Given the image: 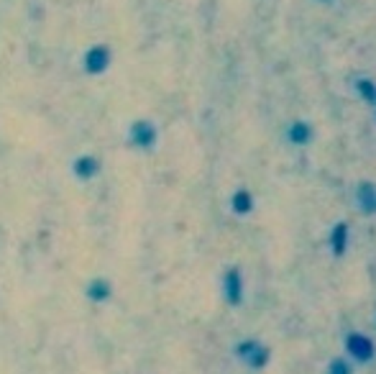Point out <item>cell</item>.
<instances>
[{"instance_id":"1","label":"cell","mask_w":376,"mask_h":374,"mask_svg":"<svg viewBox=\"0 0 376 374\" xmlns=\"http://www.w3.org/2000/svg\"><path fill=\"white\" fill-rule=\"evenodd\" d=\"M346 354L348 359H353L356 364H368L376 356V346L366 334L353 331V334L346 336Z\"/></svg>"},{"instance_id":"2","label":"cell","mask_w":376,"mask_h":374,"mask_svg":"<svg viewBox=\"0 0 376 374\" xmlns=\"http://www.w3.org/2000/svg\"><path fill=\"white\" fill-rule=\"evenodd\" d=\"M238 356H241L251 369H264V366L269 364L271 351L264 344H259V341H243V344L238 346Z\"/></svg>"},{"instance_id":"3","label":"cell","mask_w":376,"mask_h":374,"mask_svg":"<svg viewBox=\"0 0 376 374\" xmlns=\"http://www.w3.org/2000/svg\"><path fill=\"white\" fill-rule=\"evenodd\" d=\"M356 205L364 216H376V182H358L356 187Z\"/></svg>"},{"instance_id":"4","label":"cell","mask_w":376,"mask_h":374,"mask_svg":"<svg viewBox=\"0 0 376 374\" xmlns=\"http://www.w3.org/2000/svg\"><path fill=\"white\" fill-rule=\"evenodd\" d=\"M223 290H225V300L231 306H238L243 300V279H241V272L233 266L225 272V282H223Z\"/></svg>"},{"instance_id":"5","label":"cell","mask_w":376,"mask_h":374,"mask_svg":"<svg viewBox=\"0 0 376 374\" xmlns=\"http://www.w3.org/2000/svg\"><path fill=\"white\" fill-rule=\"evenodd\" d=\"M287 138L294 147H308L310 141H312V126H310L308 121H294L287 128Z\"/></svg>"},{"instance_id":"6","label":"cell","mask_w":376,"mask_h":374,"mask_svg":"<svg viewBox=\"0 0 376 374\" xmlns=\"http://www.w3.org/2000/svg\"><path fill=\"white\" fill-rule=\"evenodd\" d=\"M348 249V223H336L330 228V251L336 256H343Z\"/></svg>"},{"instance_id":"7","label":"cell","mask_w":376,"mask_h":374,"mask_svg":"<svg viewBox=\"0 0 376 374\" xmlns=\"http://www.w3.org/2000/svg\"><path fill=\"white\" fill-rule=\"evenodd\" d=\"M231 205L238 216H246V213L253 210V195H251L249 190H238V192L231 197Z\"/></svg>"},{"instance_id":"8","label":"cell","mask_w":376,"mask_h":374,"mask_svg":"<svg viewBox=\"0 0 376 374\" xmlns=\"http://www.w3.org/2000/svg\"><path fill=\"white\" fill-rule=\"evenodd\" d=\"M356 92L366 100L368 105H374L376 108V85L371 79H356Z\"/></svg>"},{"instance_id":"9","label":"cell","mask_w":376,"mask_h":374,"mask_svg":"<svg viewBox=\"0 0 376 374\" xmlns=\"http://www.w3.org/2000/svg\"><path fill=\"white\" fill-rule=\"evenodd\" d=\"M328 374H353V366H351L346 356H338L328 364Z\"/></svg>"}]
</instances>
